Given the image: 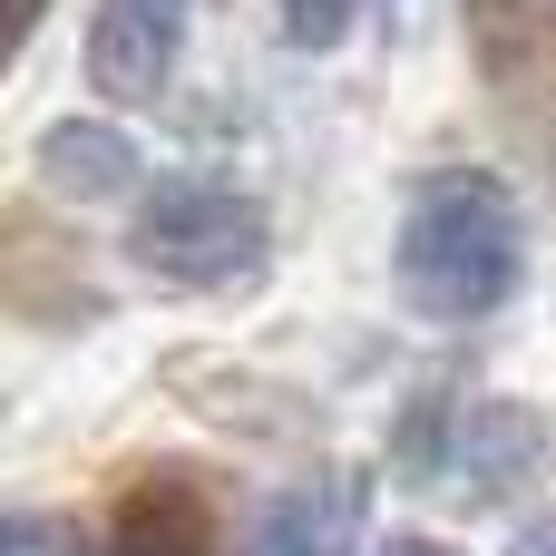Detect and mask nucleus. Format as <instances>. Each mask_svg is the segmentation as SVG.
Masks as SVG:
<instances>
[{"mask_svg":"<svg viewBox=\"0 0 556 556\" xmlns=\"http://www.w3.org/2000/svg\"><path fill=\"white\" fill-rule=\"evenodd\" d=\"M528 274V225H518V195L508 176L489 166H440L410 186L401 205V235H391V283L420 323L459 332V323H489Z\"/></svg>","mask_w":556,"mask_h":556,"instance_id":"obj_1","label":"nucleus"},{"mask_svg":"<svg viewBox=\"0 0 556 556\" xmlns=\"http://www.w3.org/2000/svg\"><path fill=\"white\" fill-rule=\"evenodd\" d=\"M264 244H274V225L225 166H166V176H147V195L127 215V254L166 293H235L264 274Z\"/></svg>","mask_w":556,"mask_h":556,"instance_id":"obj_2","label":"nucleus"},{"mask_svg":"<svg viewBox=\"0 0 556 556\" xmlns=\"http://www.w3.org/2000/svg\"><path fill=\"white\" fill-rule=\"evenodd\" d=\"M401 469L420 489H469V498H508L547 469V420L518 410V401H420L401 420Z\"/></svg>","mask_w":556,"mask_h":556,"instance_id":"obj_3","label":"nucleus"},{"mask_svg":"<svg viewBox=\"0 0 556 556\" xmlns=\"http://www.w3.org/2000/svg\"><path fill=\"white\" fill-rule=\"evenodd\" d=\"M176 49H186V0H98L88 10V88L108 108L166 98Z\"/></svg>","mask_w":556,"mask_h":556,"instance_id":"obj_4","label":"nucleus"},{"mask_svg":"<svg viewBox=\"0 0 556 556\" xmlns=\"http://www.w3.org/2000/svg\"><path fill=\"white\" fill-rule=\"evenodd\" d=\"M362 498H371L362 469H313V479H293L283 498H264V518L244 528V556H352Z\"/></svg>","mask_w":556,"mask_h":556,"instance_id":"obj_5","label":"nucleus"},{"mask_svg":"<svg viewBox=\"0 0 556 556\" xmlns=\"http://www.w3.org/2000/svg\"><path fill=\"white\" fill-rule=\"evenodd\" d=\"M98 556H225V538H215V508L195 479H137V489H117Z\"/></svg>","mask_w":556,"mask_h":556,"instance_id":"obj_6","label":"nucleus"},{"mask_svg":"<svg viewBox=\"0 0 556 556\" xmlns=\"http://www.w3.org/2000/svg\"><path fill=\"white\" fill-rule=\"evenodd\" d=\"M39 166H49L68 195H127V186H137V156H127V137H117V127H88V117L49 127V137H39Z\"/></svg>","mask_w":556,"mask_h":556,"instance_id":"obj_7","label":"nucleus"},{"mask_svg":"<svg viewBox=\"0 0 556 556\" xmlns=\"http://www.w3.org/2000/svg\"><path fill=\"white\" fill-rule=\"evenodd\" d=\"M0 556H78V528L49 508H10L0 518Z\"/></svg>","mask_w":556,"mask_h":556,"instance_id":"obj_8","label":"nucleus"},{"mask_svg":"<svg viewBox=\"0 0 556 556\" xmlns=\"http://www.w3.org/2000/svg\"><path fill=\"white\" fill-rule=\"evenodd\" d=\"M352 10H362V0H283V39H293V49H332V39L352 29Z\"/></svg>","mask_w":556,"mask_h":556,"instance_id":"obj_9","label":"nucleus"},{"mask_svg":"<svg viewBox=\"0 0 556 556\" xmlns=\"http://www.w3.org/2000/svg\"><path fill=\"white\" fill-rule=\"evenodd\" d=\"M508 556H556V508H538V518L508 538Z\"/></svg>","mask_w":556,"mask_h":556,"instance_id":"obj_10","label":"nucleus"},{"mask_svg":"<svg viewBox=\"0 0 556 556\" xmlns=\"http://www.w3.org/2000/svg\"><path fill=\"white\" fill-rule=\"evenodd\" d=\"M381 556H459V547H440V538H381Z\"/></svg>","mask_w":556,"mask_h":556,"instance_id":"obj_11","label":"nucleus"},{"mask_svg":"<svg viewBox=\"0 0 556 556\" xmlns=\"http://www.w3.org/2000/svg\"><path fill=\"white\" fill-rule=\"evenodd\" d=\"M39 29V0H10V39H29Z\"/></svg>","mask_w":556,"mask_h":556,"instance_id":"obj_12","label":"nucleus"}]
</instances>
